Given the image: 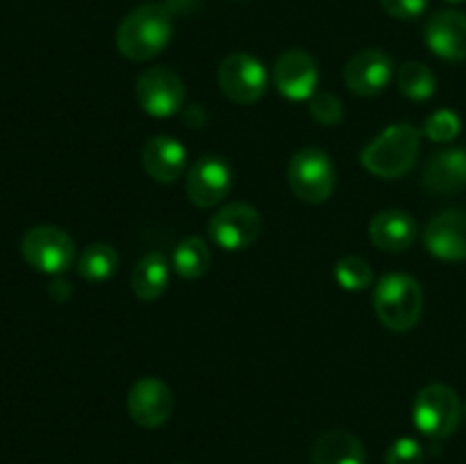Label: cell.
Masks as SVG:
<instances>
[{
  "instance_id": "obj_29",
  "label": "cell",
  "mask_w": 466,
  "mask_h": 464,
  "mask_svg": "<svg viewBox=\"0 0 466 464\" xmlns=\"http://www.w3.org/2000/svg\"><path fill=\"white\" fill-rule=\"evenodd\" d=\"M73 294L71 285H68L66 280H62V277H57V280H53V285H50V296H53V300H57V303H64V300H68V296Z\"/></svg>"
},
{
  "instance_id": "obj_3",
  "label": "cell",
  "mask_w": 466,
  "mask_h": 464,
  "mask_svg": "<svg viewBox=\"0 0 466 464\" xmlns=\"http://www.w3.org/2000/svg\"><path fill=\"white\" fill-rule=\"evenodd\" d=\"M373 309L378 321L390 330H412L423 314L421 285L408 273H387L373 289Z\"/></svg>"
},
{
  "instance_id": "obj_25",
  "label": "cell",
  "mask_w": 466,
  "mask_h": 464,
  "mask_svg": "<svg viewBox=\"0 0 466 464\" xmlns=\"http://www.w3.org/2000/svg\"><path fill=\"white\" fill-rule=\"evenodd\" d=\"M460 132H462V121L451 109H437L423 123V135L431 141H435V144L455 141L460 136Z\"/></svg>"
},
{
  "instance_id": "obj_26",
  "label": "cell",
  "mask_w": 466,
  "mask_h": 464,
  "mask_svg": "<svg viewBox=\"0 0 466 464\" xmlns=\"http://www.w3.org/2000/svg\"><path fill=\"white\" fill-rule=\"evenodd\" d=\"M309 114L321 126H337L344 118V105L335 94L321 91V94H314L309 98Z\"/></svg>"
},
{
  "instance_id": "obj_15",
  "label": "cell",
  "mask_w": 466,
  "mask_h": 464,
  "mask_svg": "<svg viewBox=\"0 0 466 464\" xmlns=\"http://www.w3.org/2000/svg\"><path fill=\"white\" fill-rule=\"evenodd\" d=\"M426 44L437 57L446 62H464L466 59V14L458 9L435 12L426 23Z\"/></svg>"
},
{
  "instance_id": "obj_2",
  "label": "cell",
  "mask_w": 466,
  "mask_h": 464,
  "mask_svg": "<svg viewBox=\"0 0 466 464\" xmlns=\"http://www.w3.org/2000/svg\"><path fill=\"white\" fill-rule=\"evenodd\" d=\"M421 132L410 123H394L385 127L360 155V162L371 176L396 180L410 173L417 164Z\"/></svg>"
},
{
  "instance_id": "obj_6",
  "label": "cell",
  "mask_w": 466,
  "mask_h": 464,
  "mask_svg": "<svg viewBox=\"0 0 466 464\" xmlns=\"http://www.w3.org/2000/svg\"><path fill=\"white\" fill-rule=\"evenodd\" d=\"M21 255L35 271L48 276H62L73 267L76 244L71 235L57 226H36L25 232L21 241Z\"/></svg>"
},
{
  "instance_id": "obj_7",
  "label": "cell",
  "mask_w": 466,
  "mask_h": 464,
  "mask_svg": "<svg viewBox=\"0 0 466 464\" xmlns=\"http://www.w3.org/2000/svg\"><path fill=\"white\" fill-rule=\"evenodd\" d=\"M218 86L232 103L253 105L267 94L268 73L253 55L232 53L218 66Z\"/></svg>"
},
{
  "instance_id": "obj_1",
  "label": "cell",
  "mask_w": 466,
  "mask_h": 464,
  "mask_svg": "<svg viewBox=\"0 0 466 464\" xmlns=\"http://www.w3.org/2000/svg\"><path fill=\"white\" fill-rule=\"evenodd\" d=\"M173 39V14L162 3L132 9L116 30V48L130 62H146L162 53Z\"/></svg>"
},
{
  "instance_id": "obj_28",
  "label": "cell",
  "mask_w": 466,
  "mask_h": 464,
  "mask_svg": "<svg viewBox=\"0 0 466 464\" xmlns=\"http://www.w3.org/2000/svg\"><path fill=\"white\" fill-rule=\"evenodd\" d=\"M382 9L400 21H414L428 9V0H380Z\"/></svg>"
},
{
  "instance_id": "obj_13",
  "label": "cell",
  "mask_w": 466,
  "mask_h": 464,
  "mask_svg": "<svg viewBox=\"0 0 466 464\" xmlns=\"http://www.w3.org/2000/svg\"><path fill=\"white\" fill-rule=\"evenodd\" d=\"M394 77V62L385 50H360L349 59L344 68L346 86L355 96H376L387 89Z\"/></svg>"
},
{
  "instance_id": "obj_14",
  "label": "cell",
  "mask_w": 466,
  "mask_h": 464,
  "mask_svg": "<svg viewBox=\"0 0 466 464\" xmlns=\"http://www.w3.org/2000/svg\"><path fill=\"white\" fill-rule=\"evenodd\" d=\"M423 244L428 253L444 262H462L466 259V212L464 209H446L440 212L423 232Z\"/></svg>"
},
{
  "instance_id": "obj_18",
  "label": "cell",
  "mask_w": 466,
  "mask_h": 464,
  "mask_svg": "<svg viewBox=\"0 0 466 464\" xmlns=\"http://www.w3.org/2000/svg\"><path fill=\"white\" fill-rule=\"evenodd\" d=\"M423 187L431 194H458L466 187V148H446L423 166Z\"/></svg>"
},
{
  "instance_id": "obj_30",
  "label": "cell",
  "mask_w": 466,
  "mask_h": 464,
  "mask_svg": "<svg viewBox=\"0 0 466 464\" xmlns=\"http://www.w3.org/2000/svg\"><path fill=\"white\" fill-rule=\"evenodd\" d=\"M446 3H466V0H446Z\"/></svg>"
},
{
  "instance_id": "obj_5",
  "label": "cell",
  "mask_w": 466,
  "mask_h": 464,
  "mask_svg": "<svg viewBox=\"0 0 466 464\" xmlns=\"http://www.w3.org/2000/svg\"><path fill=\"white\" fill-rule=\"evenodd\" d=\"M414 426L428 439H446L458 430L462 405L449 385H426L414 398Z\"/></svg>"
},
{
  "instance_id": "obj_11",
  "label": "cell",
  "mask_w": 466,
  "mask_h": 464,
  "mask_svg": "<svg viewBox=\"0 0 466 464\" xmlns=\"http://www.w3.org/2000/svg\"><path fill=\"white\" fill-rule=\"evenodd\" d=\"M232 185H235V173L230 164L217 155H205L191 166L185 191L196 207H214L230 194Z\"/></svg>"
},
{
  "instance_id": "obj_27",
  "label": "cell",
  "mask_w": 466,
  "mask_h": 464,
  "mask_svg": "<svg viewBox=\"0 0 466 464\" xmlns=\"http://www.w3.org/2000/svg\"><path fill=\"white\" fill-rule=\"evenodd\" d=\"M385 464H423V446L412 437H400L387 449Z\"/></svg>"
},
{
  "instance_id": "obj_19",
  "label": "cell",
  "mask_w": 466,
  "mask_h": 464,
  "mask_svg": "<svg viewBox=\"0 0 466 464\" xmlns=\"http://www.w3.org/2000/svg\"><path fill=\"white\" fill-rule=\"evenodd\" d=\"M168 259L159 250H150L132 268L130 287L135 296L144 303H153L167 291L168 285Z\"/></svg>"
},
{
  "instance_id": "obj_17",
  "label": "cell",
  "mask_w": 466,
  "mask_h": 464,
  "mask_svg": "<svg viewBox=\"0 0 466 464\" xmlns=\"http://www.w3.org/2000/svg\"><path fill=\"white\" fill-rule=\"evenodd\" d=\"M419 226L405 209H382L369 223V237L385 253H405L417 241Z\"/></svg>"
},
{
  "instance_id": "obj_24",
  "label": "cell",
  "mask_w": 466,
  "mask_h": 464,
  "mask_svg": "<svg viewBox=\"0 0 466 464\" xmlns=\"http://www.w3.org/2000/svg\"><path fill=\"white\" fill-rule=\"evenodd\" d=\"M335 280L346 291H364L373 285V268L360 255H346L335 264Z\"/></svg>"
},
{
  "instance_id": "obj_32",
  "label": "cell",
  "mask_w": 466,
  "mask_h": 464,
  "mask_svg": "<svg viewBox=\"0 0 466 464\" xmlns=\"http://www.w3.org/2000/svg\"><path fill=\"white\" fill-rule=\"evenodd\" d=\"M176 464H185V462H176Z\"/></svg>"
},
{
  "instance_id": "obj_23",
  "label": "cell",
  "mask_w": 466,
  "mask_h": 464,
  "mask_svg": "<svg viewBox=\"0 0 466 464\" xmlns=\"http://www.w3.org/2000/svg\"><path fill=\"white\" fill-rule=\"evenodd\" d=\"M396 80H399L400 94L410 100H428L437 91L435 73L421 62H405L399 68Z\"/></svg>"
},
{
  "instance_id": "obj_21",
  "label": "cell",
  "mask_w": 466,
  "mask_h": 464,
  "mask_svg": "<svg viewBox=\"0 0 466 464\" xmlns=\"http://www.w3.org/2000/svg\"><path fill=\"white\" fill-rule=\"evenodd\" d=\"M173 271L185 280H198L212 267V250L203 237H187L173 250Z\"/></svg>"
},
{
  "instance_id": "obj_8",
  "label": "cell",
  "mask_w": 466,
  "mask_h": 464,
  "mask_svg": "<svg viewBox=\"0 0 466 464\" xmlns=\"http://www.w3.org/2000/svg\"><path fill=\"white\" fill-rule=\"evenodd\" d=\"M209 239L226 253L246 250L262 232V217L248 203H230L209 218Z\"/></svg>"
},
{
  "instance_id": "obj_16",
  "label": "cell",
  "mask_w": 466,
  "mask_h": 464,
  "mask_svg": "<svg viewBox=\"0 0 466 464\" xmlns=\"http://www.w3.org/2000/svg\"><path fill=\"white\" fill-rule=\"evenodd\" d=\"M141 166L155 182L171 185L185 173L187 150L177 139L167 135L150 136L141 148Z\"/></svg>"
},
{
  "instance_id": "obj_10",
  "label": "cell",
  "mask_w": 466,
  "mask_h": 464,
  "mask_svg": "<svg viewBox=\"0 0 466 464\" xmlns=\"http://www.w3.org/2000/svg\"><path fill=\"white\" fill-rule=\"evenodd\" d=\"M126 408L137 426L146 428V430H155V428H162L171 419L173 408H176V398H173V391L167 382L148 376L139 378L130 387Z\"/></svg>"
},
{
  "instance_id": "obj_20",
  "label": "cell",
  "mask_w": 466,
  "mask_h": 464,
  "mask_svg": "<svg viewBox=\"0 0 466 464\" xmlns=\"http://www.w3.org/2000/svg\"><path fill=\"white\" fill-rule=\"evenodd\" d=\"M314 464H367L362 441L346 430L323 432L312 450Z\"/></svg>"
},
{
  "instance_id": "obj_12",
  "label": "cell",
  "mask_w": 466,
  "mask_h": 464,
  "mask_svg": "<svg viewBox=\"0 0 466 464\" xmlns=\"http://www.w3.org/2000/svg\"><path fill=\"white\" fill-rule=\"evenodd\" d=\"M273 85L285 98L296 103L312 98L319 86V66L312 55L305 50L282 53L273 66Z\"/></svg>"
},
{
  "instance_id": "obj_22",
  "label": "cell",
  "mask_w": 466,
  "mask_h": 464,
  "mask_svg": "<svg viewBox=\"0 0 466 464\" xmlns=\"http://www.w3.org/2000/svg\"><path fill=\"white\" fill-rule=\"evenodd\" d=\"M118 267H121L118 250L112 244H105V241L86 246L85 253L77 259V273H80V277L86 282H94V285L112 280L116 276Z\"/></svg>"
},
{
  "instance_id": "obj_31",
  "label": "cell",
  "mask_w": 466,
  "mask_h": 464,
  "mask_svg": "<svg viewBox=\"0 0 466 464\" xmlns=\"http://www.w3.org/2000/svg\"><path fill=\"white\" fill-rule=\"evenodd\" d=\"M464 417H466V403H464Z\"/></svg>"
},
{
  "instance_id": "obj_4",
  "label": "cell",
  "mask_w": 466,
  "mask_h": 464,
  "mask_svg": "<svg viewBox=\"0 0 466 464\" xmlns=\"http://www.w3.org/2000/svg\"><path fill=\"white\" fill-rule=\"evenodd\" d=\"M287 182L294 196L303 203H326L337 185V171L330 155L321 148H303L289 159Z\"/></svg>"
},
{
  "instance_id": "obj_9",
  "label": "cell",
  "mask_w": 466,
  "mask_h": 464,
  "mask_svg": "<svg viewBox=\"0 0 466 464\" xmlns=\"http://www.w3.org/2000/svg\"><path fill=\"white\" fill-rule=\"evenodd\" d=\"M137 100L150 116L168 118L185 105V82L167 66L146 68L137 77Z\"/></svg>"
}]
</instances>
